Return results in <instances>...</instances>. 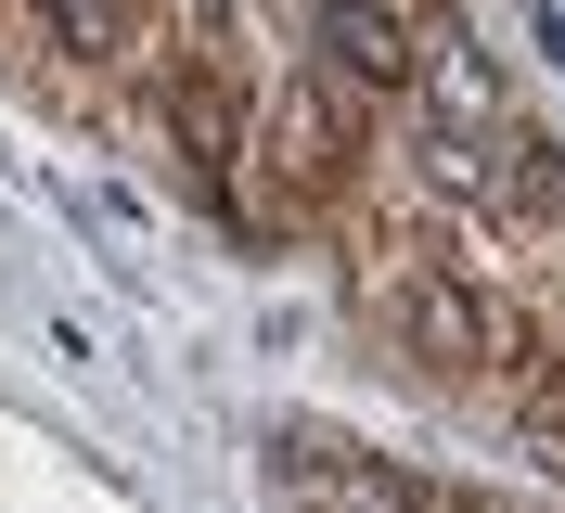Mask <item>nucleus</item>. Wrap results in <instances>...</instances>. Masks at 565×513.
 I'll return each instance as SVG.
<instances>
[{
    "instance_id": "f257e3e1",
    "label": "nucleus",
    "mask_w": 565,
    "mask_h": 513,
    "mask_svg": "<svg viewBox=\"0 0 565 513\" xmlns=\"http://www.w3.org/2000/svg\"><path fill=\"white\" fill-rule=\"evenodd\" d=\"M321 65L348 77V90H412L424 77V39H412V13L398 0H321Z\"/></svg>"
},
{
    "instance_id": "f03ea898",
    "label": "nucleus",
    "mask_w": 565,
    "mask_h": 513,
    "mask_svg": "<svg viewBox=\"0 0 565 513\" xmlns=\"http://www.w3.org/2000/svg\"><path fill=\"white\" fill-rule=\"evenodd\" d=\"M373 308H386L398 334L437 360V373H476V360H489V308L462 296L450 270H386V282H373Z\"/></svg>"
},
{
    "instance_id": "7ed1b4c3",
    "label": "nucleus",
    "mask_w": 565,
    "mask_h": 513,
    "mask_svg": "<svg viewBox=\"0 0 565 513\" xmlns=\"http://www.w3.org/2000/svg\"><path fill=\"white\" fill-rule=\"evenodd\" d=\"M282 462H296V488H309L321 513H437L412 475H386V462L348 449V437H282Z\"/></svg>"
},
{
    "instance_id": "20e7f679",
    "label": "nucleus",
    "mask_w": 565,
    "mask_h": 513,
    "mask_svg": "<svg viewBox=\"0 0 565 513\" xmlns=\"http://www.w3.org/2000/svg\"><path fill=\"white\" fill-rule=\"evenodd\" d=\"M424 116H437V129H476V141H501L514 129V103H501V77H489V52H476V39L462 26H424Z\"/></svg>"
},
{
    "instance_id": "39448f33",
    "label": "nucleus",
    "mask_w": 565,
    "mask_h": 513,
    "mask_svg": "<svg viewBox=\"0 0 565 513\" xmlns=\"http://www.w3.org/2000/svg\"><path fill=\"white\" fill-rule=\"evenodd\" d=\"M270 168L282 180H334V168H348V116H334V90L296 77V90L270 103Z\"/></svg>"
},
{
    "instance_id": "423d86ee",
    "label": "nucleus",
    "mask_w": 565,
    "mask_h": 513,
    "mask_svg": "<svg viewBox=\"0 0 565 513\" xmlns=\"http://www.w3.org/2000/svg\"><path fill=\"white\" fill-rule=\"evenodd\" d=\"M489 205H527V218L565 232V154H553L540 129H501V141H489Z\"/></svg>"
},
{
    "instance_id": "0eeeda50",
    "label": "nucleus",
    "mask_w": 565,
    "mask_h": 513,
    "mask_svg": "<svg viewBox=\"0 0 565 513\" xmlns=\"http://www.w3.org/2000/svg\"><path fill=\"white\" fill-rule=\"evenodd\" d=\"M39 13H52L65 52H104V39H116V0H39Z\"/></svg>"
},
{
    "instance_id": "6e6552de",
    "label": "nucleus",
    "mask_w": 565,
    "mask_h": 513,
    "mask_svg": "<svg viewBox=\"0 0 565 513\" xmlns=\"http://www.w3.org/2000/svg\"><path fill=\"white\" fill-rule=\"evenodd\" d=\"M514 398H527L540 437H565V373H540V360H527V373H514Z\"/></svg>"
},
{
    "instance_id": "1a4fd4ad",
    "label": "nucleus",
    "mask_w": 565,
    "mask_h": 513,
    "mask_svg": "<svg viewBox=\"0 0 565 513\" xmlns=\"http://www.w3.org/2000/svg\"><path fill=\"white\" fill-rule=\"evenodd\" d=\"M527 52H540V65H565V13H553V0L527 13Z\"/></svg>"
}]
</instances>
